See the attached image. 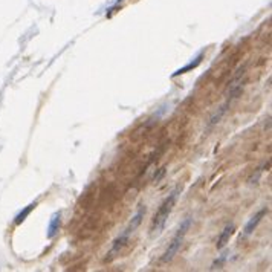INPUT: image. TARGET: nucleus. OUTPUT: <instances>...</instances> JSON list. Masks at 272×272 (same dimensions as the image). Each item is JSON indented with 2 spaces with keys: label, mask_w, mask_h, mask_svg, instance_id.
<instances>
[{
  "label": "nucleus",
  "mask_w": 272,
  "mask_h": 272,
  "mask_svg": "<svg viewBox=\"0 0 272 272\" xmlns=\"http://www.w3.org/2000/svg\"><path fill=\"white\" fill-rule=\"evenodd\" d=\"M265 213H266L265 209H262V211L258 213V214H257L255 217H252V220L249 222L248 225H246V229H245V234H246V236H249V234H251V232L254 231V228H255V227L258 225V222L262 220V217L265 216Z\"/></svg>",
  "instance_id": "423d86ee"
},
{
  "label": "nucleus",
  "mask_w": 272,
  "mask_h": 272,
  "mask_svg": "<svg viewBox=\"0 0 272 272\" xmlns=\"http://www.w3.org/2000/svg\"><path fill=\"white\" fill-rule=\"evenodd\" d=\"M190 224H191V220L187 219L182 224V227L179 228V232L176 234V237L171 240V243L168 245V248L165 251V254L162 255V258H160V262L162 263H167L170 262L173 257H175L178 254V251L181 249V246H182V242H183V237H185V234H187V229L190 228Z\"/></svg>",
  "instance_id": "f03ea898"
},
{
  "label": "nucleus",
  "mask_w": 272,
  "mask_h": 272,
  "mask_svg": "<svg viewBox=\"0 0 272 272\" xmlns=\"http://www.w3.org/2000/svg\"><path fill=\"white\" fill-rule=\"evenodd\" d=\"M58 227H60V214H55V216L52 217L51 227H49V237H54V236H55V232H57Z\"/></svg>",
  "instance_id": "0eeeda50"
},
{
  "label": "nucleus",
  "mask_w": 272,
  "mask_h": 272,
  "mask_svg": "<svg viewBox=\"0 0 272 272\" xmlns=\"http://www.w3.org/2000/svg\"><path fill=\"white\" fill-rule=\"evenodd\" d=\"M144 213H145V209L144 208H141L139 209V211H138V214H136L135 217H133V220H132V224L129 225V228L126 229V232L129 234V236H130V234L136 229V228H138L139 227V224H141V220H142V217H144Z\"/></svg>",
  "instance_id": "39448f33"
},
{
  "label": "nucleus",
  "mask_w": 272,
  "mask_h": 272,
  "mask_svg": "<svg viewBox=\"0 0 272 272\" xmlns=\"http://www.w3.org/2000/svg\"><path fill=\"white\" fill-rule=\"evenodd\" d=\"M232 232H234V227H232V225H229V227H227V228L224 229V232L220 234V237H219V240H217V249H222V248H224V246L229 242V239H231V236H232Z\"/></svg>",
  "instance_id": "20e7f679"
},
{
  "label": "nucleus",
  "mask_w": 272,
  "mask_h": 272,
  "mask_svg": "<svg viewBox=\"0 0 272 272\" xmlns=\"http://www.w3.org/2000/svg\"><path fill=\"white\" fill-rule=\"evenodd\" d=\"M34 206H35V205H29V206H28L26 209H24L23 213H20V214L17 216V220H16V224H20V222H23V220H24V217H26V216H28V214L31 213V209H32Z\"/></svg>",
  "instance_id": "6e6552de"
},
{
  "label": "nucleus",
  "mask_w": 272,
  "mask_h": 272,
  "mask_svg": "<svg viewBox=\"0 0 272 272\" xmlns=\"http://www.w3.org/2000/svg\"><path fill=\"white\" fill-rule=\"evenodd\" d=\"M127 242H129V234L124 232L119 239L115 240V243H113V246H112V249H110L109 254H107V258H106V260L110 262V260H112V258H115L116 254H119V251H121L122 248H124V245H126Z\"/></svg>",
  "instance_id": "7ed1b4c3"
},
{
  "label": "nucleus",
  "mask_w": 272,
  "mask_h": 272,
  "mask_svg": "<svg viewBox=\"0 0 272 272\" xmlns=\"http://www.w3.org/2000/svg\"><path fill=\"white\" fill-rule=\"evenodd\" d=\"M176 197H178V191H173L168 196V199L162 204V206L159 208V211L156 213V216L153 219V225H152V232L153 234H159L160 231H162L165 222H167V219L171 213V209H173V206H175Z\"/></svg>",
  "instance_id": "f257e3e1"
}]
</instances>
